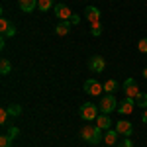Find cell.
I'll return each mask as SVG.
<instances>
[{"mask_svg":"<svg viewBox=\"0 0 147 147\" xmlns=\"http://www.w3.org/2000/svg\"><path fill=\"white\" fill-rule=\"evenodd\" d=\"M102 86H104V90L108 92V94H112V92H116V90H118V86H120V84H118V80L108 79L106 82H104V84H102Z\"/></svg>","mask_w":147,"mask_h":147,"instance_id":"9a60e30c","label":"cell"},{"mask_svg":"<svg viewBox=\"0 0 147 147\" xmlns=\"http://www.w3.org/2000/svg\"><path fill=\"white\" fill-rule=\"evenodd\" d=\"M98 106L96 104H90V102H84L82 106H80V110H79V114H80V118L84 120V122H94L96 118H98Z\"/></svg>","mask_w":147,"mask_h":147,"instance_id":"7a4b0ae2","label":"cell"},{"mask_svg":"<svg viewBox=\"0 0 147 147\" xmlns=\"http://www.w3.org/2000/svg\"><path fill=\"white\" fill-rule=\"evenodd\" d=\"M14 35H16V28H14V26H10V28H8V32L4 34V37H14Z\"/></svg>","mask_w":147,"mask_h":147,"instance_id":"484cf974","label":"cell"},{"mask_svg":"<svg viewBox=\"0 0 147 147\" xmlns=\"http://www.w3.org/2000/svg\"><path fill=\"white\" fill-rule=\"evenodd\" d=\"M90 32L94 37H98V35L102 34V24L100 22H96V24H90Z\"/></svg>","mask_w":147,"mask_h":147,"instance_id":"ffe728a7","label":"cell"},{"mask_svg":"<svg viewBox=\"0 0 147 147\" xmlns=\"http://www.w3.org/2000/svg\"><path fill=\"white\" fill-rule=\"evenodd\" d=\"M94 122H96V125L100 127L102 131H104V129H110V124H112V120L108 118V114H98V118H96Z\"/></svg>","mask_w":147,"mask_h":147,"instance_id":"8fae6325","label":"cell"},{"mask_svg":"<svg viewBox=\"0 0 147 147\" xmlns=\"http://www.w3.org/2000/svg\"><path fill=\"white\" fill-rule=\"evenodd\" d=\"M69 22H71V26H77V24L80 22V16H77V14H73V16H71V20H69Z\"/></svg>","mask_w":147,"mask_h":147,"instance_id":"4316f807","label":"cell"},{"mask_svg":"<svg viewBox=\"0 0 147 147\" xmlns=\"http://www.w3.org/2000/svg\"><path fill=\"white\" fill-rule=\"evenodd\" d=\"M35 6H37V0H20V10L26 12V14L34 12Z\"/></svg>","mask_w":147,"mask_h":147,"instance_id":"4fadbf2b","label":"cell"},{"mask_svg":"<svg viewBox=\"0 0 147 147\" xmlns=\"http://www.w3.org/2000/svg\"><path fill=\"white\" fill-rule=\"evenodd\" d=\"M141 75H143V77H145V79H147V67L143 69V73H141Z\"/></svg>","mask_w":147,"mask_h":147,"instance_id":"f546056e","label":"cell"},{"mask_svg":"<svg viewBox=\"0 0 147 147\" xmlns=\"http://www.w3.org/2000/svg\"><path fill=\"white\" fill-rule=\"evenodd\" d=\"M137 51H139V53H147V37H143V39L137 41Z\"/></svg>","mask_w":147,"mask_h":147,"instance_id":"44dd1931","label":"cell"},{"mask_svg":"<svg viewBox=\"0 0 147 147\" xmlns=\"http://www.w3.org/2000/svg\"><path fill=\"white\" fill-rule=\"evenodd\" d=\"M134 106H136V98H127L125 96L124 100L118 104V112L122 114V116H127V114L134 112Z\"/></svg>","mask_w":147,"mask_h":147,"instance_id":"9c48e42d","label":"cell"},{"mask_svg":"<svg viewBox=\"0 0 147 147\" xmlns=\"http://www.w3.org/2000/svg\"><path fill=\"white\" fill-rule=\"evenodd\" d=\"M84 16H86V20L90 24L100 22V10H98L96 6H86V8H84Z\"/></svg>","mask_w":147,"mask_h":147,"instance_id":"30bf717a","label":"cell"},{"mask_svg":"<svg viewBox=\"0 0 147 147\" xmlns=\"http://www.w3.org/2000/svg\"><path fill=\"white\" fill-rule=\"evenodd\" d=\"M8 114H10L12 118L20 116V114H22V106H20V104H12V106H8Z\"/></svg>","mask_w":147,"mask_h":147,"instance_id":"d6986e66","label":"cell"},{"mask_svg":"<svg viewBox=\"0 0 147 147\" xmlns=\"http://www.w3.org/2000/svg\"><path fill=\"white\" fill-rule=\"evenodd\" d=\"M51 6H55L53 0H37V8H39L41 12H47Z\"/></svg>","mask_w":147,"mask_h":147,"instance_id":"ac0fdd59","label":"cell"},{"mask_svg":"<svg viewBox=\"0 0 147 147\" xmlns=\"http://www.w3.org/2000/svg\"><path fill=\"white\" fill-rule=\"evenodd\" d=\"M102 90H104V86H102L96 79H88L86 82H84V92L90 94V96H100Z\"/></svg>","mask_w":147,"mask_h":147,"instance_id":"5b68a950","label":"cell"},{"mask_svg":"<svg viewBox=\"0 0 147 147\" xmlns=\"http://www.w3.org/2000/svg\"><path fill=\"white\" fill-rule=\"evenodd\" d=\"M116 131L124 137H129L134 134V125H131V122H127V120H120V122H116Z\"/></svg>","mask_w":147,"mask_h":147,"instance_id":"ba28073f","label":"cell"},{"mask_svg":"<svg viewBox=\"0 0 147 147\" xmlns=\"http://www.w3.org/2000/svg\"><path fill=\"white\" fill-rule=\"evenodd\" d=\"M80 137H82L84 141L92 143V145H96V143H100L102 139H104V134H102V129L98 125H84V127L80 129Z\"/></svg>","mask_w":147,"mask_h":147,"instance_id":"6da1fadb","label":"cell"},{"mask_svg":"<svg viewBox=\"0 0 147 147\" xmlns=\"http://www.w3.org/2000/svg\"><path fill=\"white\" fill-rule=\"evenodd\" d=\"M10 71H12V63L8 59H2L0 61V75H8Z\"/></svg>","mask_w":147,"mask_h":147,"instance_id":"e0dca14e","label":"cell"},{"mask_svg":"<svg viewBox=\"0 0 147 147\" xmlns=\"http://www.w3.org/2000/svg\"><path fill=\"white\" fill-rule=\"evenodd\" d=\"M18 134H20V129H18V127H14V125H12L10 129H8V136H10V137H12V139H14V137L18 136Z\"/></svg>","mask_w":147,"mask_h":147,"instance_id":"d4e9b609","label":"cell"},{"mask_svg":"<svg viewBox=\"0 0 147 147\" xmlns=\"http://www.w3.org/2000/svg\"><path fill=\"white\" fill-rule=\"evenodd\" d=\"M118 136H120V134H118L116 129H106V134H104V141H106V145L112 147L114 143L118 141Z\"/></svg>","mask_w":147,"mask_h":147,"instance_id":"7c38bea8","label":"cell"},{"mask_svg":"<svg viewBox=\"0 0 147 147\" xmlns=\"http://www.w3.org/2000/svg\"><path fill=\"white\" fill-rule=\"evenodd\" d=\"M120 147H134V143H131V139H122V143H120Z\"/></svg>","mask_w":147,"mask_h":147,"instance_id":"83f0119b","label":"cell"},{"mask_svg":"<svg viewBox=\"0 0 147 147\" xmlns=\"http://www.w3.org/2000/svg\"><path fill=\"white\" fill-rule=\"evenodd\" d=\"M12 145V137L6 134V136H0V147H10Z\"/></svg>","mask_w":147,"mask_h":147,"instance_id":"7402d4cb","label":"cell"},{"mask_svg":"<svg viewBox=\"0 0 147 147\" xmlns=\"http://www.w3.org/2000/svg\"><path fill=\"white\" fill-rule=\"evenodd\" d=\"M98 108H100L102 114H110L114 110H118V100L114 98V94H106V96H102Z\"/></svg>","mask_w":147,"mask_h":147,"instance_id":"3957f363","label":"cell"},{"mask_svg":"<svg viewBox=\"0 0 147 147\" xmlns=\"http://www.w3.org/2000/svg\"><path fill=\"white\" fill-rule=\"evenodd\" d=\"M88 69L94 71V73H102L104 69H106V59L100 55H94L88 59Z\"/></svg>","mask_w":147,"mask_h":147,"instance_id":"52a82bcc","label":"cell"},{"mask_svg":"<svg viewBox=\"0 0 147 147\" xmlns=\"http://www.w3.org/2000/svg\"><path fill=\"white\" fill-rule=\"evenodd\" d=\"M136 106L143 108V110L147 108V92H139V94H137V98H136Z\"/></svg>","mask_w":147,"mask_h":147,"instance_id":"2e32d148","label":"cell"},{"mask_svg":"<svg viewBox=\"0 0 147 147\" xmlns=\"http://www.w3.org/2000/svg\"><path fill=\"white\" fill-rule=\"evenodd\" d=\"M12 24L8 22V20H6V18H2V20H0V32H2V35L6 34V32H8V28H10Z\"/></svg>","mask_w":147,"mask_h":147,"instance_id":"cb8c5ba5","label":"cell"},{"mask_svg":"<svg viewBox=\"0 0 147 147\" xmlns=\"http://www.w3.org/2000/svg\"><path fill=\"white\" fill-rule=\"evenodd\" d=\"M69 30H71V22H59L55 28V34L57 35H67Z\"/></svg>","mask_w":147,"mask_h":147,"instance_id":"5bb4252c","label":"cell"},{"mask_svg":"<svg viewBox=\"0 0 147 147\" xmlns=\"http://www.w3.org/2000/svg\"><path fill=\"white\" fill-rule=\"evenodd\" d=\"M141 120H143V124H147V108H145V112H143V116H141Z\"/></svg>","mask_w":147,"mask_h":147,"instance_id":"f1b7e54d","label":"cell"},{"mask_svg":"<svg viewBox=\"0 0 147 147\" xmlns=\"http://www.w3.org/2000/svg\"><path fill=\"white\" fill-rule=\"evenodd\" d=\"M8 116H10V114H8V108H0V124L2 125L8 122Z\"/></svg>","mask_w":147,"mask_h":147,"instance_id":"603a6c76","label":"cell"},{"mask_svg":"<svg viewBox=\"0 0 147 147\" xmlns=\"http://www.w3.org/2000/svg\"><path fill=\"white\" fill-rule=\"evenodd\" d=\"M124 92H125L127 98H137V94H139V86H137V82L131 79V77L124 80Z\"/></svg>","mask_w":147,"mask_h":147,"instance_id":"8992f818","label":"cell"},{"mask_svg":"<svg viewBox=\"0 0 147 147\" xmlns=\"http://www.w3.org/2000/svg\"><path fill=\"white\" fill-rule=\"evenodd\" d=\"M53 10H55V16L61 20V22H69V20H71V16H73L71 8H69L67 4H63V2H57L55 6H53Z\"/></svg>","mask_w":147,"mask_h":147,"instance_id":"277c9868","label":"cell"}]
</instances>
